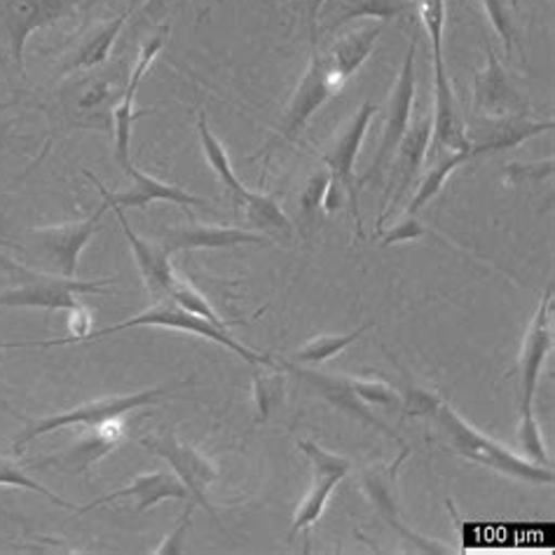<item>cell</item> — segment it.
Masks as SVG:
<instances>
[{"label": "cell", "instance_id": "6da1fadb", "mask_svg": "<svg viewBox=\"0 0 555 555\" xmlns=\"http://www.w3.org/2000/svg\"><path fill=\"white\" fill-rule=\"evenodd\" d=\"M427 417L434 427V441L443 450L452 452V455L488 466V469L522 480V483H553V466H539L511 452L506 446L496 443L494 438L478 431L464 417H460V413L450 403L438 399Z\"/></svg>", "mask_w": 555, "mask_h": 555}, {"label": "cell", "instance_id": "7a4b0ae2", "mask_svg": "<svg viewBox=\"0 0 555 555\" xmlns=\"http://www.w3.org/2000/svg\"><path fill=\"white\" fill-rule=\"evenodd\" d=\"M420 3V20L427 28V36L431 40V64H434V129L427 155L434 157L436 153L446 151H464L469 153V143H466V120L457 108L455 92L446 70L443 62V24H446V3L443 0H417Z\"/></svg>", "mask_w": 555, "mask_h": 555}, {"label": "cell", "instance_id": "3957f363", "mask_svg": "<svg viewBox=\"0 0 555 555\" xmlns=\"http://www.w3.org/2000/svg\"><path fill=\"white\" fill-rule=\"evenodd\" d=\"M108 202L80 223H64L54 228H28L20 235V244H8L17 248L22 256L36 262L40 272L56 276H76L80 254L90 240L101 230V218L108 211Z\"/></svg>", "mask_w": 555, "mask_h": 555}, {"label": "cell", "instance_id": "277c9868", "mask_svg": "<svg viewBox=\"0 0 555 555\" xmlns=\"http://www.w3.org/2000/svg\"><path fill=\"white\" fill-rule=\"evenodd\" d=\"M343 85H345V80L333 70L328 56L321 54L312 46V62H310L308 70H305L296 94L288 101L282 125L276 127L274 137L266 145H262V149L254 155V159L270 157L274 151H280V149H284V145L294 143L300 131L312 120V115L321 106H324L333 94H338L343 90Z\"/></svg>", "mask_w": 555, "mask_h": 555}, {"label": "cell", "instance_id": "5b68a950", "mask_svg": "<svg viewBox=\"0 0 555 555\" xmlns=\"http://www.w3.org/2000/svg\"><path fill=\"white\" fill-rule=\"evenodd\" d=\"M8 268L20 276V286L0 294V308H38V310H82V294H106L113 280L80 282L76 276H56L40 270H28L5 260Z\"/></svg>", "mask_w": 555, "mask_h": 555}, {"label": "cell", "instance_id": "8992f818", "mask_svg": "<svg viewBox=\"0 0 555 555\" xmlns=\"http://www.w3.org/2000/svg\"><path fill=\"white\" fill-rule=\"evenodd\" d=\"M134 326H159V328H173V331H183V333H195V335H199V338L214 340L216 345L230 349V352H235L246 363H251V366H280V361H274L268 354H256L254 349H248V347H244L242 343H237L235 338H232L228 331L214 326L211 321H207V319H202V317H197L193 312L183 310L181 305L173 302L171 298L155 300V305H153L151 310H145L143 314H139L134 319H127V321H122V324H118V326H108V328L87 333L80 343H85V340H101V338H106V335L120 333L125 328H134Z\"/></svg>", "mask_w": 555, "mask_h": 555}, {"label": "cell", "instance_id": "52a82bcc", "mask_svg": "<svg viewBox=\"0 0 555 555\" xmlns=\"http://www.w3.org/2000/svg\"><path fill=\"white\" fill-rule=\"evenodd\" d=\"M171 393V387H155V389H145V391H137V393H127V397H111V399H99V401H87L78 408H73V411L60 413V415H50V417H40L28 422V427L17 436V441L12 443V452H20L36 441L38 436H46L50 431L56 429H64L70 425H87V427H94L101 425V422H108V420H120L127 413L137 411V408H143L149 403H155L163 397Z\"/></svg>", "mask_w": 555, "mask_h": 555}, {"label": "cell", "instance_id": "ba28073f", "mask_svg": "<svg viewBox=\"0 0 555 555\" xmlns=\"http://www.w3.org/2000/svg\"><path fill=\"white\" fill-rule=\"evenodd\" d=\"M431 129H434V104L429 96L425 101V106L415 113V118H411V125H408L399 149L389 163L391 173H389V183L383 199V214H379V221H377V235L379 230H383L387 216L399 207L408 190H411L413 181L417 179L422 163H425L427 151H429Z\"/></svg>", "mask_w": 555, "mask_h": 555}, {"label": "cell", "instance_id": "9c48e42d", "mask_svg": "<svg viewBox=\"0 0 555 555\" xmlns=\"http://www.w3.org/2000/svg\"><path fill=\"white\" fill-rule=\"evenodd\" d=\"M118 80H111L106 73H94V76H82L66 82L60 90V108L62 115L76 127L82 129H111L115 99H118Z\"/></svg>", "mask_w": 555, "mask_h": 555}, {"label": "cell", "instance_id": "30bf717a", "mask_svg": "<svg viewBox=\"0 0 555 555\" xmlns=\"http://www.w3.org/2000/svg\"><path fill=\"white\" fill-rule=\"evenodd\" d=\"M417 46L420 40L413 38L411 46H408L405 52V60L401 66V73L397 82L391 87V94H389V104H387V120L383 127V139H379L377 145V153L373 157V165L366 171V177L363 181H377L383 177V171L389 167L393 153H397L399 143L405 134L408 125H411L413 118V108H415V56H417Z\"/></svg>", "mask_w": 555, "mask_h": 555}, {"label": "cell", "instance_id": "8fae6325", "mask_svg": "<svg viewBox=\"0 0 555 555\" xmlns=\"http://www.w3.org/2000/svg\"><path fill=\"white\" fill-rule=\"evenodd\" d=\"M78 0H0V28H3L8 50L20 76H26L24 48L40 28L62 22L73 12Z\"/></svg>", "mask_w": 555, "mask_h": 555}, {"label": "cell", "instance_id": "7c38bea8", "mask_svg": "<svg viewBox=\"0 0 555 555\" xmlns=\"http://www.w3.org/2000/svg\"><path fill=\"white\" fill-rule=\"evenodd\" d=\"M298 448L305 452V457L312 464V488L305 494V500L300 502L294 525H291L288 532V542L294 539L298 532H305V539H308L312 525L324 514V508L328 504V496L333 494L335 486L352 472V462L333 455V452L324 450L314 441H298Z\"/></svg>", "mask_w": 555, "mask_h": 555}, {"label": "cell", "instance_id": "4fadbf2b", "mask_svg": "<svg viewBox=\"0 0 555 555\" xmlns=\"http://www.w3.org/2000/svg\"><path fill=\"white\" fill-rule=\"evenodd\" d=\"M141 446L149 448L151 452H155L157 457L167 460L169 466L173 469V476H177L181 483L188 488L190 500L207 508L209 514L214 516V520L218 522L216 511L207 500V488L218 478V469L214 466V462L204 457L202 452L195 450L193 446L183 443L181 438H177L173 434L143 436Z\"/></svg>", "mask_w": 555, "mask_h": 555}, {"label": "cell", "instance_id": "5bb4252c", "mask_svg": "<svg viewBox=\"0 0 555 555\" xmlns=\"http://www.w3.org/2000/svg\"><path fill=\"white\" fill-rule=\"evenodd\" d=\"M408 452H411V450L403 446L399 460L393 462L391 466H387V469H366V472H363V476H361L363 492H366V496L371 500L373 508L379 514V518H383L389 525V528L403 539L405 544H411L420 553H434V555L436 553H452V548L448 544L436 542V539H429L425 534L415 532L413 528H408V525L401 518V514H399L397 476H399L401 464L408 457Z\"/></svg>", "mask_w": 555, "mask_h": 555}, {"label": "cell", "instance_id": "9a60e30c", "mask_svg": "<svg viewBox=\"0 0 555 555\" xmlns=\"http://www.w3.org/2000/svg\"><path fill=\"white\" fill-rule=\"evenodd\" d=\"M375 113H377V108L371 104V101H366V104H363L352 115V118H349V122L338 131V137L328 143L324 155H321L324 165L328 167L331 181L338 183L345 190L349 207H352V214L357 218L359 235H361V214H359V188L354 181V165H357V155L361 151L363 139H366V131H369L371 120L375 118Z\"/></svg>", "mask_w": 555, "mask_h": 555}, {"label": "cell", "instance_id": "2e32d148", "mask_svg": "<svg viewBox=\"0 0 555 555\" xmlns=\"http://www.w3.org/2000/svg\"><path fill=\"white\" fill-rule=\"evenodd\" d=\"M555 127L553 120H534L530 115H504V118H474L466 125L464 134L469 143V157L492 155L518 149L520 143L530 141Z\"/></svg>", "mask_w": 555, "mask_h": 555}, {"label": "cell", "instance_id": "e0dca14e", "mask_svg": "<svg viewBox=\"0 0 555 555\" xmlns=\"http://www.w3.org/2000/svg\"><path fill=\"white\" fill-rule=\"evenodd\" d=\"M488 64L476 76L474 87V115L478 118H504V115H530L528 96L516 82L511 80L508 70L502 66L500 56L486 42Z\"/></svg>", "mask_w": 555, "mask_h": 555}, {"label": "cell", "instance_id": "ac0fdd59", "mask_svg": "<svg viewBox=\"0 0 555 555\" xmlns=\"http://www.w3.org/2000/svg\"><path fill=\"white\" fill-rule=\"evenodd\" d=\"M280 369H286L288 373L298 375L302 383H308L312 389H317L319 397L326 399L331 405L338 408V411L352 415L354 420L363 422V425L385 431V434H389L393 438V441H399V436L393 434L375 413H371V405L359 397L357 385H354V377L310 371V369H305L302 363H294V361H280Z\"/></svg>", "mask_w": 555, "mask_h": 555}, {"label": "cell", "instance_id": "d6986e66", "mask_svg": "<svg viewBox=\"0 0 555 555\" xmlns=\"http://www.w3.org/2000/svg\"><path fill=\"white\" fill-rule=\"evenodd\" d=\"M551 314H553V284L546 288L542 300H539V308L534 312L528 335H525V345L520 354V391H522L520 413H532L539 375H542L544 361L551 354V347H553Z\"/></svg>", "mask_w": 555, "mask_h": 555}, {"label": "cell", "instance_id": "ffe728a7", "mask_svg": "<svg viewBox=\"0 0 555 555\" xmlns=\"http://www.w3.org/2000/svg\"><path fill=\"white\" fill-rule=\"evenodd\" d=\"M127 177L131 179V188L125 190V193H111L108 188L101 185L94 173L85 171L87 179H92L94 185L99 188L101 197H104L108 202V207H120V209H145L149 204L153 202H171V204H179V207L183 209H190V207H207V199L202 197H195L185 193L183 188L179 185H169L165 181H159L155 177H149V173H141L134 165H129L125 169Z\"/></svg>", "mask_w": 555, "mask_h": 555}, {"label": "cell", "instance_id": "44dd1931", "mask_svg": "<svg viewBox=\"0 0 555 555\" xmlns=\"http://www.w3.org/2000/svg\"><path fill=\"white\" fill-rule=\"evenodd\" d=\"M122 425L118 420H108L101 422V425H94V431H87L80 436L76 443L70 448L62 450L60 455H52L46 460L34 462L40 469H54L60 474H85L87 469H92L96 462L104 460L108 452L120 446L122 441Z\"/></svg>", "mask_w": 555, "mask_h": 555}, {"label": "cell", "instance_id": "7402d4cb", "mask_svg": "<svg viewBox=\"0 0 555 555\" xmlns=\"http://www.w3.org/2000/svg\"><path fill=\"white\" fill-rule=\"evenodd\" d=\"M169 36V26L157 28V31L149 38V42L141 48L139 52V60L134 64V70H131L129 82L122 92V99L118 101V106L113 111V125H115V159H118V165L122 169H127L131 165L129 159V145H131V125L137 120V113H134V99L139 92V85L143 80L145 73H149L151 64L155 56L163 52L165 48V40Z\"/></svg>", "mask_w": 555, "mask_h": 555}, {"label": "cell", "instance_id": "603a6c76", "mask_svg": "<svg viewBox=\"0 0 555 555\" xmlns=\"http://www.w3.org/2000/svg\"><path fill=\"white\" fill-rule=\"evenodd\" d=\"M163 248L171 256L179 251H214V248H235L242 244L254 246H272V240L260 232L242 230V228H211L190 223L183 228H171L163 237Z\"/></svg>", "mask_w": 555, "mask_h": 555}, {"label": "cell", "instance_id": "cb8c5ba5", "mask_svg": "<svg viewBox=\"0 0 555 555\" xmlns=\"http://www.w3.org/2000/svg\"><path fill=\"white\" fill-rule=\"evenodd\" d=\"M111 209L115 216H118L120 228L129 242L131 254H134V258H137V266H139V272L145 282V288H149V294L153 296V300L169 298V291H171L173 282H177V274H173L171 262H169V254L165 251L159 242H149V240L139 237L137 232L131 230L127 216H125V209H120V207H111Z\"/></svg>", "mask_w": 555, "mask_h": 555}, {"label": "cell", "instance_id": "d4e9b609", "mask_svg": "<svg viewBox=\"0 0 555 555\" xmlns=\"http://www.w3.org/2000/svg\"><path fill=\"white\" fill-rule=\"evenodd\" d=\"M127 24V12H122L120 17H113L104 24H99L94 28H90L80 40L78 46L73 48L70 52L64 54L62 64L56 66L54 70V78H70L73 73H80V70H92V68H101L111 56V48L115 38L120 36V31Z\"/></svg>", "mask_w": 555, "mask_h": 555}, {"label": "cell", "instance_id": "484cf974", "mask_svg": "<svg viewBox=\"0 0 555 555\" xmlns=\"http://www.w3.org/2000/svg\"><path fill=\"white\" fill-rule=\"evenodd\" d=\"M122 496H137V511H149L163 500H190V492L173 474H165V472L141 474L131 480L127 488L99 496V500L78 508L76 514H87V511H92L101 504H108L113 500H122Z\"/></svg>", "mask_w": 555, "mask_h": 555}, {"label": "cell", "instance_id": "4316f807", "mask_svg": "<svg viewBox=\"0 0 555 555\" xmlns=\"http://www.w3.org/2000/svg\"><path fill=\"white\" fill-rule=\"evenodd\" d=\"M379 31H383V24H363L359 28H352V31L343 34L338 40L333 42L331 50L326 52L328 62L333 70L347 82L354 73L366 64L371 56L375 42L379 38Z\"/></svg>", "mask_w": 555, "mask_h": 555}, {"label": "cell", "instance_id": "83f0119b", "mask_svg": "<svg viewBox=\"0 0 555 555\" xmlns=\"http://www.w3.org/2000/svg\"><path fill=\"white\" fill-rule=\"evenodd\" d=\"M197 134H199V141H202L204 155H207L214 173H216L218 181H221V185L225 190V197L230 199L232 207L242 209V204H244V197H246L248 190L237 179L235 169H232L230 157H228V153L223 149V143L211 134V129L207 125V118H204V113H199V118H197Z\"/></svg>", "mask_w": 555, "mask_h": 555}, {"label": "cell", "instance_id": "f1b7e54d", "mask_svg": "<svg viewBox=\"0 0 555 555\" xmlns=\"http://www.w3.org/2000/svg\"><path fill=\"white\" fill-rule=\"evenodd\" d=\"M242 209L246 216L244 230L260 232V235H266L270 240H272V235L284 237V240L294 235V225H291L288 216L282 211L280 204H276L270 195L251 193V190H248Z\"/></svg>", "mask_w": 555, "mask_h": 555}, {"label": "cell", "instance_id": "f546056e", "mask_svg": "<svg viewBox=\"0 0 555 555\" xmlns=\"http://www.w3.org/2000/svg\"><path fill=\"white\" fill-rule=\"evenodd\" d=\"M469 153L464 151H446V153H436L431 157V165L429 169L425 171V177H422L420 185H417V193L415 197L411 199V204H408V211L405 216H417L422 207H427V204L441 193L443 183L448 181V177L452 171H455L457 167H462L464 163H469Z\"/></svg>", "mask_w": 555, "mask_h": 555}, {"label": "cell", "instance_id": "4dcf8cb0", "mask_svg": "<svg viewBox=\"0 0 555 555\" xmlns=\"http://www.w3.org/2000/svg\"><path fill=\"white\" fill-rule=\"evenodd\" d=\"M411 8V0H343L338 17L328 22V28H338L352 20L375 17V20H393Z\"/></svg>", "mask_w": 555, "mask_h": 555}, {"label": "cell", "instance_id": "1f68e13d", "mask_svg": "<svg viewBox=\"0 0 555 555\" xmlns=\"http://www.w3.org/2000/svg\"><path fill=\"white\" fill-rule=\"evenodd\" d=\"M371 328V324H363L354 331H349L345 335H321V338L310 340L305 347H300L298 352H294V363H312V366H319V363L328 361L335 354H343L345 349L357 343L363 333Z\"/></svg>", "mask_w": 555, "mask_h": 555}, {"label": "cell", "instance_id": "d6a6232c", "mask_svg": "<svg viewBox=\"0 0 555 555\" xmlns=\"http://www.w3.org/2000/svg\"><path fill=\"white\" fill-rule=\"evenodd\" d=\"M169 298H171L173 302H179L183 310L193 312V314H197V317H202V319H207V321H211L214 326L228 331L230 321H223L221 317H218L216 310L209 305V300L204 298V296L199 294V291H195L193 286H190L188 282H181V280L173 282V286H171V291H169Z\"/></svg>", "mask_w": 555, "mask_h": 555}, {"label": "cell", "instance_id": "836d02e7", "mask_svg": "<svg viewBox=\"0 0 555 555\" xmlns=\"http://www.w3.org/2000/svg\"><path fill=\"white\" fill-rule=\"evenodd\" d=\"M0 486H8V488H20V490H28V492H38L42 496H48V500L56 506H64L68 511H78L70 502H66L64 496L50 492L48 488H42L40 483L28 476L17 462H10V460H0Z\"/></svg>", "mask_w": 555, "mask_h": 555}, {"label": "cell", "instance_id": "e575fe53", "mask_svg": "<svg viewBox=\"0 0 555 555\" xmlns=\"http://www.w3.org/2000/svg\"><path fill=\"white\" fill-rule=\"evenodd\" d=\"M480 3H483L496 36L504 40L506 56H514V50L520 42V38H518V28H516L514 14H511L508 3H506V0H480Z\"/></svg>", "mask_w": 555, "mask_h": 555}, {"label": "cell", "instance_id": "d590c367", "mask_svg": "<svg viewBox=\"0 0 555 555\" xmlns=\"http://www.w3.org/2000/svg\"><path fill=\"white\" fill-rule=\"evenodd\" d=\"M256 371V401H258V411L260 417L268 420L272 408L282 401V391H284V373H268L266 369H280V366H258Z\"/></svg>", "mask_w": 555, "mask_h": 555}, {"label": "cell", "instance_id": "8d00e7d4", "mask_svg": "<svg viewBox=\"0 0 555 555\" xmlns=\"http://www.w3.org/2000/svg\"><path fill=\"white\" fill-rule=\"evenodd\" d=\"M553 167H555L553 157L537 159V163H508V165H504L502 177L508 185H514V188L530 185V183L539 185L553 177V171H555Z\"/></svg>", "mask_w": 555, "mask_h": 555}, {"label": "cell", "instance_id": "74e56055", "mask_svg": "<svg viewBox=\"0 0 555 555\" xmlns=\"http://www.w3.org/2000/svg\"><path fill=\"white\" fill-rule=\"evenodd\" d=\"M518 446L525 452V460H530V462H534L539 466H553L548 455H546L544 438H542V431H539L534 413H520Z\"/></svg>", "mask_w": 555, "mask_h": 555}, {"label": "cell", "instance_id": "f35d334b", "mask_svg": "<svg viewBox=\"0 0 555 555\" xmlns=\"http://www.w3.org/2000/svg\"><path fill=\"white\" fill-rule=\"evenodd\" d=\"M328 185H331L328 169L314 171L312 177L308 179V183H305L302 193H300V214L305 218H310L321 207V204H324V197L328 193Z\"/></svg>", "mask_w": 555, "mask_h": 555}, {"label": "cell", "instance_id": "ab89813d", "mask_svg": "<svg viewBox=\"0 0 555 555\" xmlns=\"http://www.w3.org/2000/svg\"><path fill=\"white\" fill-rule=\"evenodd\" d=\"M193 514H195V502L188 500V508L179 516L173 530L165 537V542L155 548L157 555H179L185 551V534L190 530V522H193Z\"/></svg>", "mask_w": 555, "mask_h": 555}, {"label": "cell", "instance_id": "60d3db41", "mask_svg": "<svg viewBox=\"0 0 555 555\" xmlns=\"http://www.w3.org/2000/svg\"><path fill=\"white\" fill-rule=\"evenodd\" d=\"M425 235H427V230H425V225L417 221V216H405L401 223H397L389 232H385L383 246L415 242V240H422Z\"/></svg>", "mask_w": 555, "mask_h": 555}, {"label": "cell", "instance_id": "b9f144b4", "mask_svg": "<svg viewBox=\"0 0 555 555\" xmlns=\"http://www.w3.org/2000/svg\"><path fill=\"white\" fill-rule=\"evenodd\" d=\"M179 3H183V0H145L139 14H141L143 20L157 22V20H165L167 14H169L173 8H177Z\"/></svg>", "mask_w": 555, "mask_h": 555}]
</instances>
